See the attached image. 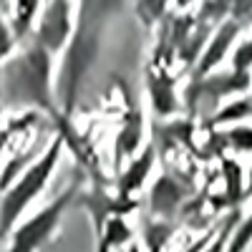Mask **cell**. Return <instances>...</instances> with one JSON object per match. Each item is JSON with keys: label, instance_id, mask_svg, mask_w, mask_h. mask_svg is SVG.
<instances>
[{"label": "cell", "instance_id": "obj_1", "mask_svg": "<svg viewBox=\"0 0 252 252\" xmlns=\"http://www.w3.org/2000/svg\"><path fill=\"white\" fill-rule=\"evenodd\" d=\"M56 152H58V144L53 146V149H51V154L43 159V161H40L38 166H35V169L23 179V184H20L18 189H15V192L8 197V202H5V209H3V212H5V222H10L15 215H18V209L20 207H23L35 192H38V187L40 184H43V179L48 177V172H51V166H53V161H56Z\"/></svg>", "mask_w": 252, "mask_h": 252}, {"label": "cell", "instance_id": "obj_2", "mask_svg": "<svg viewBox=\"0 0 252 252\" xmlns=\"http://www.w3.org/2000/svg\"><path fill=\"white\" fill-rule=\"evenodd\" d=\"M66 199L68 197H61L51 209H46V212H40L23 232H20V237H18V242H15V247H13V252H31L40 240H43L48 232H51V227L56 224V220H58V212H61V207L66 204Z\"/></svg>", "mask_w": 252, "mask_h": 252}, {"label": "cell", "instance_id": "obj_3", "mask_svg": "<svg viewBox=\"0 0 252 252\" xmlns=\"http://www.w3.org/2000/svg\"><path fill=\"white\" fill-rule=\"evenodd\" d=\"M250 237H252V220H250V224H247V227L242 229V232H240V237H237V242L232 245V252H240V250L245 247V242H247Z\"/></svg>", "mask_w": 252, "mask_h": 252}]
</instances>
